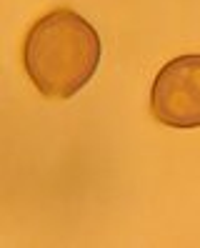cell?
Segmentation results:
<instances>
[{"label":"cell","instance_id":"7a4b0ae2","mask_svg":"<svg viewBox=\"0 0 200 248\" xmlns=\"http://www.w3.org/2000/svg\"><path fill=\"white\" fill-rule=\"evenodd\" d=\"M150 113L165 128H200V53L178 55L155 73Z\"/></svg>","mask_w":200,"mask_h":248},{"label":"cell","instance_id":"6da1fadb","mask_svg":"<svg viewBox=\"0 0 200 248\" xmlns=\"http://www.w3.org/2000/svg\"><path fill=\"white\" fill-rule=\"evenodd\" d=\"M103 55L95 28L80 13L55 8L38 18L23 40V68L35 91L55 103L70 100L90 83Z\"/></svg>","mask_w":200,"mask_h":248}]
</instances>
